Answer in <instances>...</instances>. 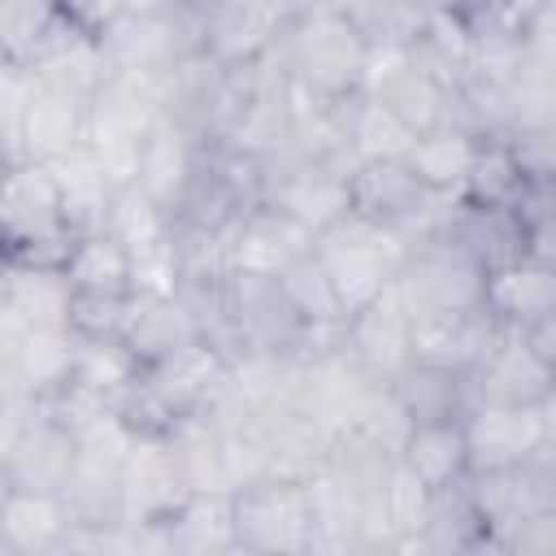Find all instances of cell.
I'll list each match as a JSON object with an SVG mask.
<instances>
[{
  "instance_id": "obj_6",
  "label": "cell",
  "mask_w": 556,
  "mask_h": 556,
  "mask_svg": "<svg viewBox=\"0 0 556 556\" xmlns=\"http://www.w3.org/2000/svg\"><path fill=\"white\" fill-rule=\"evenodd\" d=\"M161 113V96L152 83L109 74L87 96V122H83V148L100 161V169L113 178V187L135 182V165L143 152V139Z\"/></svg>"
},
{
  "instance_id": "obj_11",
  "label": "cell",
  "mask_w": 556,
  "mask_h": 556,
  "mask_svg": "<svg viewBox=\"0 0 556 556\" xmlns=\"http://www.w3.org/2000/svg\"><path fill=\"white\" fill-rule=\"evenodd\" d=\"M235 539L239 552L256 556H308L313 513L304 482L287 478H256L235 495Z\"/></svg>"
},
{
  "instance_id": "obj_7",
  "label": "cell",
  "mask_w": 556,
  "mask_h": 556,
  "mask_svg": "<svg viewBox=\"0 0 556 556\" xmlns=\"http://www.w3.org/2000/svg\"><path fill=\"white\" fill-rule=\"evenodd\" d=\"M465 500L478 517L482 547L504 552V543L517 526L556 508V447L539 452L526 465L465 473Z\"/></svg>"
},
{
  "instance_id": "obj_39",
  "label": "cell",
  "mask_w": 556,
  "mask_h": 556,
  "mask_svg": "<svg viewBox=\"0 0 556 556\" xmlns=\"http://www.w3.org/2000/svg\"><path fill=\"white\" fill-rule=\"evenodd\" d=\"M56 495H61L70 521H78V526H109V521L122 517V491H117V469L113 465L74 456Z\"/></svg>"
},
{
  "instance_id": "obj_52",
  "label": "cell",
  "mask_w": 556,
  "mask_h": 556,
  "mask_svg": "<svg viewBox=\"0 0 556 556\" xmlns=\"http://www.w3.org/2000/svg\"><path fill=\"white\" fill-rule=\"evenodd\" d=\"M413 4H434V0H413Z\"/></svg>"
},
{
  "instance_id": "obj_13",
  "label": "cell",
  "mask_w": 556,
  "mask_h": 556,
  "mask_svg": "<svg viewBox=\"0 0 556 556\" xmlns=\"http://www.w3.org/2000/svg\"><path fill=\"white\" fill-rule=\"evenodd\" d=\"M222 300H226L230 356H239V352H291L304 334V321L291 308L278 278L226 274Z\"/></svg>"
},
{
  "instance_id": "obj_19",
  "label": "cell",
  "mask_w": 556,
  "mask_h": 556,
  "mask_svg": "<svg viewBox=\"0 0 556 556\" xmlns=\"http://www.w3.org/2000/svg\"><path fill=\"white\" fill-rule=\"evenodd\" d=\"M200 152H204V139L187 122H178L174 113L161 109L148 139H143V152H139V165H135V187L174 217L191 178H195Z\"/></svg>"
},
{
  "instance_id": "obj_2",
  "label": "cell",
  "mask_w": 556,
  "mask_h": 556,
  "mask_svg": "<svg viewBox=\"0 0 556 556\" xmlns=\"http://www.w3.org/2000/svg\"><path fill=\"white\" fill-rule=\"evenodd\" d=\"M96 39L109 74L152 83L161 96V78L191 52H204V13L187 0L169 9H122Z\"/></svg>"
},
{
  "instance_id": "obj_15",
  "label": "cell",
  "mask_w": 556,
  "mask_h": 556,
  "mask_svg": "<svg viewBox=\"0 0 556 556\" xmlns=\"http://www.w3.org/2000/svg\"><path fill=\"white\" fill-rule=\"evenodd\" d=\"M226 378H230V356L222 348H213L208 339H191L187 348L139 369V382L148 387V395L161 404V413L174 426L182 417L208 413L213 400L222 395Z\"/></svg>"
},
{
  "instance_id": "obj_30",
  "label": "cell",
  "mask_w": 556,
  "mask_h": 556,
  "mask_svg": "<svg viewBox=\"0 0 556 556\" xmlns=\"http://www.w3.org/2000/svg\"><path fill=\"white\" fill-rule=\"evenodd\" d=\"M478 143L482 135H473L469 126H456V122H439L430 130H421L413 139V148L404 152V165L417 174V182H426L430 191H447V195H460L465 187V174L478 156Z\"/></svg>"
},
{
  "instance_id": "obj_48",
  "label": "cell",
  "mask_w": 556,
  "mask_h": 556,
  "mask_svg": "<svg viewBox=\"0 0 556 556\" xmlns=\"http://www.w3.org/2000/svg\"><path fill=\"white\" fill-rule=\"evenodd\" d=\"M169 4H182V0H122V9H169Z\"/></svg>"
},
{
  "instance_id": "obj_29",
  "label": "cell",
  "mask_w": 556,
  "mask_h": 556,
  "mask_svg": "<svg viewBox=\"0 0 556 556\" xmlns=\"http://www.w3.org/2000/svg\"><path fill=\"white\" fill-rule=\"evenodd\" d=\"M48 169H52V182H56V195H61V213H65L70 235L104 230V213H109V200H113L117 187L100 169V161L78 143L74 152L56 156Z\"/></svg>"
},
{
  "instance_id": "obj_27",
  "label": "cell",
  "mask_w": 556,
  "mask_h": 556,
  "mask_svg": "<svg viewBox=\"0 0 556 556\" xmlns=\"http://www.w3.org/2000/svg\"><path fill=\"white\" fill-rule=\"evenodd\" d=\"M169 556H226L239 552L235 500L222 491H187V500L161 521Z\"/></svg>"
},
{
  "instance_id": "obj_8",
  "label": "cell",
  "mask_w": 556,
  "mask_h": 556,
  "mask_svg": "<svg viewBox=\"0 0 556 556\" xmlns=\"http://www.w3.org/2000/svg\"><path fill=\"white\" fill-rule=\"evenodd\" d=\"M482 261L447 235H426L408 243L395 274V291L408 313H473L482 308Z\"/></svg>"
},
{
  "instance_id": "obj_28",
  "label": "cell",
  "mask_w": 556,
  "mask_h": 556,
  "mask_svg": "<svg viewBox=\"0 0 556 556\" xmlns=\"http://www.w3.org/2000/svg\"><path fill=\"white\" fill-rule=\"evenodd\" d=\"M74 287L61 265L4 261V308L30 330H70Z\"/></svg>"
},
{
  "instance_id": "obj_45",
  "label": "cell",
  "mask_w": 556,
  "mask_h": 556,
  "mask_svg": "<svg viewBox=\"0 0 556 556\" xmlns=\"http://www.w3.org/2000/svg\"><path fill=\"white\" fill-rule=\"evenodd\" d=\"M35 417V395H0V486H4V469H9V456L22 439V430L30 426Z\"/></svg>"
},
{
  "instance_id": "obj_51",
  "label": "cell",
  "mask_w": 556,
  "mask_h": 556,
  "mask_svg": "<svg viewBox=\"0 0 556 556\" xmlns=\"http://www.w3.org/2000/svg\"><path fill=\"white\" fill-rule=\"evenodd\" d=\"M0 304H4V261H0Z\"/></svg>"
},
{
  "instance_id": "obj_4",
  "label": "cell",
  "mask_w": 556,
  "mask_h": 556,
  "mask_svg": "<svg viewBox=\"0 0 556 556\" xmlns=\"http://www.w3.org/2000/svg\"><path fill=\"white\" fill-rule=\"evenodd\" d=\"M261 161V204L278 208L282 217L300 222L308 235L326 230L352 208V169L348 156H300L295 148L278 143Z\"/></svg>"
},
{
  "instance_id": "obj_23",
  "label": "cell",
  "mask_w": 556,
  "mask_h": 556,
  "mask_svg": "<svg viewBox=\"0 0 556 556\" xmlns=\"http://www.w3.org/2000/svg\"><path fill=\"white\" fill-rule=\"evenodd\" d=\"M304 252H313V235L300 222L282 217L278 208L256 204V208H248L235 222V235H230V274L278 278Z\"/></svg>"
},
{
  "instance_id": "obj_47",
  "label": "cell",
  "mask_w": 556,
  "mask_h": 556,
  "mask_svg": "<svg viewBox=\"0 0 556 556\" xmlns=\"http://www.w3.org/2000/svg\"><path fill=\"white\" fill-rule=\"evenodd\" d=\"M17 161H22V156H17V139H13V130L0 122V178H4Z\"/></svg>"
},
{
  "instance_id": "obj_21",
  "label": "cell",
  "mask_w": 556,
  "mask_h": 556,
  "mask_svg": "<svg viewBox=\"0 0 556 556\" xmlns=\"http://www.w3.org/2000/svg\"><path fill=\"white\" fill-rule=\"evenodd\" d=\"M117 339L139 365H152V361H161V356H169V352H178L204 334H200L191 304L178 291H130L126 308H122Z\"/></svg>"
},
{
  "instance_id": "obj_5",
  "label": "cell",
  "mask_w": 556,
  "mask_h": 556,
  "mask_svg": "<svg viewBox=\"0 0 556 556\" xmlns=\"http://www.w3.org/2000/svg\"><path fill=\"white\" fill-rule=\"evenodd\" d=\"M74 235L61 213L52 169L39 161H17L0 178V261L61 265Z\"/></svg>"
},
{
  "instance_id": "obj_12",
  "label": "cell",
  "mask_w": 556,
  "mask_h": 556,
  "mask_svg": "<svg viewBox=\"0 0 556 556\" xmlns=\"http://www.w3.org/2000/svg\"><path fill=\"white\" fill-rule=\"evenodd\" d=\"M469 404H543L556 391V361L543 356L521 330L495 321L486 352L465 374Z\"/></svg>"
},
{
  "instance_id": "obj_41",
  "label": "cell",
  "mask_w": 556,
  "mask_h": 556,
  "mask_svg": "<svg viewBox=\"0 0 556 556\" xmlns=\"http://www.w3.org/2000/svg\"><path fill=\"white\" fill-rule=\"evenodd\" d=\"M61 9L56 0H0V56L17 70H26L56 26Z\"/></svg>"
},
{
  "instance_id": "obj_32",
  "label": "cell",
  "mask_w": 556,
  "mask_h": 556,
  "mask_svg": "<svg viewBox=\"0 0 556 556\" xmlns=\"http://www.w3.org/2000/svg\"><path fill=\"white\" fill-rule=\"evenodd\" d=\"M61 274L70 278L74 291H87V295H130V256L109 230L74 235L61 261Z\"/></svg>"
},
{
  "instance_id": "obj_33",
  "label": "cell",
  "mask_w": 556,
  "mask_h": 556,
  "mask_svg": "<svg viewBox=\"0 0 556 556\" xmlns=\"http://www.w3.org/2000/svg\"><path fill=\"white\" fill-rule=\"evenodd\" d=\"M387 387L395 391V400L408 413V421H447V417H460L469 408L465 374H452V369H434V365L408 361Z\"/></svg>"
},
{
  "instance_id": "obj_1",
  "label": "cell",
  "mask_w": 556,
  "mask_h": 556,
  "mask_svg": "<svg viewBox=\"0 0 556 556\" xmlns=\"http://www.w3.org/2000/svg\"><path fill=\"white\" fill-rule=\"evenodd\" d=\"M369 39L356 22L334 4H304L282 39L274 43L278 70L295 96L308 100H343L361 91Z\"/></svg>"
},
{
  "instance_id": "obj_49",
  "label": "cell",
  "mask_w": 556,
  "mask_h": 556,
  "mask_svg": "<svg viewBox=\"0 0 556 556\" xmlns=\"http://www.w3.org/2000/svg\"><path fill=\"white\" fill-rule=\"evenodd\" d=\"M508 4H513L517 13H526V17H530V13H534L539 4H547V0H508Z\"/></svg>"
},
{
  "instance_id": "obj_26",
  "label": "cell",
  "mask_w": 556,
  "mask_h": 556,
  "mask_svg": "<svg viewBox=\"0 0 556 556\" xmlns=\"http://www.w3.org/2000/svg\"><path fill=\"white\" fill-rule=\"evenodd\" d=\"M74 465V434L70 426H61L52 413L39 408L35 400V417L22 430L9 469H4V486H22V491H61L65 473Z\"/></svg>"
},
{
  "instance_id": "obj_9",
  "label": "cell",
  "mask_w": 556,
  "mask_h": 556,
  "mask_svg": "<svg viewBox=\"0 0 556 556\" xmlns=\"http://www.w3.org/2000/svg\"><path fill=\"white\" fill-rule=\"evenodd\" d=\"M452 200L456 195L417 182V174L404 161H365L352 169V208L391 226L395 235H404V243L434 235Z\"/></svg>"
},
{
  "instance_id": "obj_35",
  "label": "cell",
  "mask_w": 556,
  "mask_h": 556,
  "mask_svg": "<svg viewBox=\"0 0 556 556\" xmlns=\"http://www.w3.org/2000/svg\"><path fill=\"white\" fill-rule=\"evenodd\" d=\"M343 135H348V152H352L356 165H365V161H404V152L417 139V130H408L387 104H378L361 91L348 104Z\"/></svg>"
},
{
  "instance_id": "obj_18",
  "label": "cell",
  "mask_w": 556,
  "mask_h": 556,
  "mask_svg": "<svg viewBox=\"0 0 556 556\" xmlns=\"http://www.w3.org/2000/svg\"><path fill=\"white\" fill-rule=\"evenodd\" d=\"M117 491H122V517L156 521V526L187 500V478L165 434H135L117 469Z\"/></svg>"
},
{
  "instance_id": "obj_50",
  "label": "cell",
  "mask_w": 556,
  "mask_h": 556,
  "mask_svg": "<svg viewBox=\"0 0 556 556\" xmlns=\"http://www.w3.org/2000/svg\"><path fill=\"white\" fill-rule=\"evenodd\" d=\"M187 4H195L200 13H208V9H217V4H230V0H187Z\"/></svg>"
},
{
  "instance_id": "obj_37",
  "label": "cell",
  "mask_w": 556,
  "mask_h": 556,
  "mask_svg": "<svg viewBox=\"0 0 556 556\" xmlns=\"http://www.w3.org/2000/svg\"><path fill=\"white\" fill-rule=\"evenodd\" d=\"M526 187H539V182H526V174L513 156V143L508 139H482L478 156L465 174L460 200H469L478 208H513Z\"/></svg>"
},
{
  "instance_id": "obj_42",
  "label": "cell",
  "mask_w": 556,
  "mask_h": 556,
  "mask_svg": "<svg viewBox=\"0 0 556 556\" xmlns=\"http://www.w3.org/2000/svg\"><path fill=\"white\" fill-rule=\"evenodd\" d=\"M378 504H382V517L391 526L395 539H408V534H421L426 521H430V504H434V491L395 456L382 486H378ZM391 539V547H395Z\"/></svg>"
},
{
  "instance_id": "obj_46",
  "label": "cell",
  "mask_w": 556,
  "mask_h": 556,
  "mask_svg": "<svg viewBox=\"0 0 556 556\" xmlns=\"http://www.w3.org/2000/svg\"><path fill=\"white\" fill-rule=\"evenodd\" d=\"M56 9L87 30H100L122 13V0H56Z\"/></svg>"
},
{
  "instance_id": "obj_17",
  "label": "cell",
  "mask_w": 556,
  "mask_h": 556,
  "mask_svg": "<svg viewBox=\"0 0 556 556\" xmlns=\"http://www.w3.org/2000/svg\"><path fill=\"white\" fill-rule=\"evenodd\" d=\"M300 0H230L204 13V52L217 65H248L274 52Z\"/></svg>"
},
{
  "instance_id": "obj_31",
  "label": "cell",
  "mask_w": 556,
  "mask_h": 556,
  "mask_svg": "<svg viewBox=\"0 0 556 556\" xmlns=\"http://www.w3.org/2000/svg\"><path fill=\"white\" fill-rule=\"evenodd\" d=\"M395 456H400L430 491L456 486V482L469 473L460 417H447V421H413Z\"/></svg>"
},
{
  "instance_id": "obj_40",
  "label": "cell",
  "mask_w": 556,
  "mask_h": 556,
  "mask_svg": "<svg viewBox=\"0 0 556 556\" xmlns=\"http://www.w3.org/2000/svg\"><path fill=\"white\" fill-rule=\"evenodd\" d=\"M104 230L126 248V256H135V252H148V248L174 239V217H169L156 200H148L135 182H126V187H117L113 200H109Z\"/></svg>"
},
{
  "instance_id": "obj_22",
  "label": "cell",
  "mask_w": 556,
  "mask_h": 556,
  "mask_svg": "<svg viewBox=\"0 0 556 556\" xmlns=\"http://www.w3.org/2000/svg\"><path fill=\"white\" fill-rule=\"evenodd\" d=\"M482 308L508 330H526L534 321L556 317V265L539 256H517L486 269Z\"/></svg>"
},
{
  "instance_id": "obj_10",
  "label": "cell",
  "mask_w": 556,
  "mask_h": 556,
  "mask_svg": "<svg viewBox=\"0 0 556 556\" xmlns=\"http://www.w3.org/2000/svg\"><path fill=\"white\" fill-rule=\"evenodd\" d=\"M460 434H465L469 473L526 465L539 452L556 447L552 400H543V404H469L460 413Z\"/></svg>"
},
{
  "instance_id": "obj_25",
  "label": "cell",
  "mask_w": 556,
  "mask_h": 556,
  "mask_svg": "<svg viewBox=\"0 0 556 556\" xmlns=\"http://www.w3.org/2000/svg\"><path fill=\"white\" fill-rule=\"evenodd\" d=\"M70 530V513L56 491H0V552L9 556H52Z\"/></svg>"
},
{
  "instance_id": "obj_34",
  "label": "cell",
  "mask_w": 556,
  "mask_h": 556,
  "mask_svg": "<svg viewBox=\"0 0 556 556\" xmlns=\"http://www.w3.org/2000/svg\"><path fill=\"white\" fill-rule=\"evenodd\" d=\"M165 439H169V447L182 465L187 491L235 495V482H230V469H226V439L208 417H182Z\"/></svg>"
},
{
  "instance_id": "obj_3",
  "label": "cell",
  "mask_w": 556,
  "mask_h": 556,
  "mask_svg": "<svg viewBox=\"0 0 556 556\" xmlns=\"http://www.w3.org/2000/svg\"><path fill=\"white\" fill-rule=\"evenodd\" d=\"M404 252H408L404 235H395L391 226H382L356 208H348L339 222H330L326 230L313 235V256L321 261L343 317L365 308L374 295H382L395 282Z\"/></svg>"
},
{
  "instance_id": "obj_38",
  "label": "cell",
  "mask_w": 556,
  "mask_h": 556,
  "mask_svg": "<svg viewBox=\"0 0 556 556\" xmlns=\"http://www.w3.org/2000/svg\"><path fill=\"white\" fill-rule=\"evenodd\" d=\"M13 374H17V387L35 400L52 395L65 378H70V365H74V330H26L13 348Z\"/></svg>"
},
{
  "instance_id": "obj_16",
  "label": "cell",
  "mask_w": 556,
  "mask_h": 556,
  "mask_svg": "<svg viewBox=\"0 0 556 556\" xmlns=\"http://www.w3.org/2000/svg\"><path fill=\"white\" fill-rule=\"evenodd\" d=\"M83 122H87V96H78L70 87H56V83H43V78L30 74V87L22 96L17 126H13L17 156L52 165L56 156H65V152H74L83 143Z\"/></svg>"
},
{
  "instance_id": "obj_43",
  "label": "cell",
  "mask_w": 556,
  "mask_h": 556,
  "mask_svg": "<svg viewBox=\"0 0 556 556\" xmlns=\"http://www.w3.org/2000/svg\"><path fill=\"white\" fill-rule=\"evenodd\" d=\"M278 282H282V291H287V300H291V308L300 313L304 326L343 321V308H339V300L330 291V278H326V269H321V261L313 252H304L291 269H282Z\"/></svg>"
},
{
  "instance_id": "obj_44",
  "label": "cell",
  "mask_w": 556,
  "mask_h": 556,
  "mask_svg": "<svg viewBox=\"0 0 556 556\" xmlns=\"http://www.w3.org/2000/svg\"><path fill=\"white\" fill-rule=\"evenodd\" d=\"M122 308H126V295H87V291H74V300H70V330L83 334V339H117Z\"/></svg>"
},
{
  "instance_id": "obj_20",
  "label": "cell",
  "mask_w": 556,
  "mask_h": 556,
  "mask_svg": "<svg viewBox=\"0 0 556 556\" xmlns=\"http://www.w3.org/2000/svg\"><path fill=\"white\" fill-rule=\"evenodd\" d=\"M343 352L378 382H391L408 361V308L395 291V282L374 295L365 308L343 317Z\"/></svg>"
},
{
  "instance_id": "obj_14",
  "label": "cell",
  "mask_w": 556,
  "mask_h": 556,
  "mask_svg": "<svg viewBox=\"0 0 556 556\" xmlns=\"http://www.w3.org/2000/svg\"><path fill=\"white\" fill-rule=\"evenodd\" d=\"M361 96L387 104L417 135L452 117V91H443L408 56V43H369L365 70H361Z\"/></svg>"
},
{
  "instance_id": "obj_24",
  "label": "cell",
  "mask_w": 556,
  "mask_h": 556,
  "mask_svg": "<svg viewBox=\"0 0 556 556\" xmlns=\"http://www.w3.org/2000/svg\"><path fill=\"white\" fill-rule=\"evenodd\" d=\"M495 321L486 308L473 313H408V352L417 365L469 374L473 361L486 352Z\"/></svg>"
},
{
  "instance_id": "obj_36",
  "label": "cell",
  "mask_w": 556,
  "mask_h": 556,
  "mask_svg": "<svg viewBox=\"0 0 556 556\" xmlns=\"http://www.w3.org/2000/svg\"><path fill=\"white\" fill-rule=\"evenodd\" d=\"M139 369L143 365L122 348V339H83V334H74V365H70L65 382H74V387H83V391H91V395H100L104 404L117 408L122 391L139 378Z\"/></svg>"
}]
</instances>
